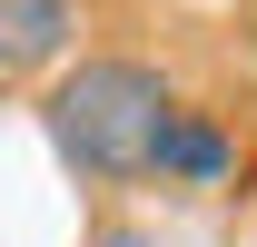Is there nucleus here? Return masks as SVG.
<instances>
[{
    "instance_id": "1",
    "label": "nucleus",
    "mask_w": 257,
    "mask_h": 247,
    "mask_svg": "<svg viewBox=\"0 0 257 247\" xmlns=\"http://www.w3.org/2000/svg\"><path fill=\"white\" fill-rule=\"evenodd\" d=\"M168 119H178L168 69L128 60V50H79L69 69H50V99H40V129H50L60 168L89 188H139L159 168Z\"/></svg>"
},
{
    "instance_id": "2",
    "label": "nucleus",
    "mask_w": 257,
    "mask_h": 247,
    "mask_svg": "<svg viewBox=\"0 0 257 247\" xmlns=\"http://www.w3.org/2000/svg\"><path fill=\"white\" fill-rule=\"evenodd\" d=\"M79 60V0H0V89Z\"/></svg>"
},
{
    "instance_id": "3",
    "label": "nucleus",
    "mask_w": 257,
    "mask_h": 247,
    "mask_svg": "<svg viewBox=\"0 0 257 247\" xmlns=\"http://www.w3.org/2000/svg\"><path fill=\"white\" fill-rule=\"evenodd\" d=\"M227 168H237V149H227V129L208 119V109H178L159 139V168L149 178H178V188H227Z\"/></svg>"
},
{
    "instance_id": "4",
    "label": "nucleus",
    "mask_w": 257,
    "mask_h": 247,
    "mask_svg": "<svg viewBox=\"0 0 257 247\" xmlns=\"http://www.w3.org/2000/svg\"><path fill=\"white\" fill-rule=\"evenodd\" d=\"M89 247H168V237H159V227H139V217H109Z\"/></svg>"
}]
</instances>
